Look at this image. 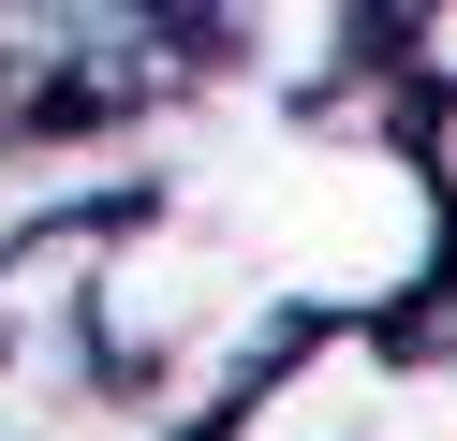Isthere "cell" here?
I'll use <instances>...</instances> for the list:
<instances>
[{"instance_id": "obj_1", "label": "cell", "mask_w": 457, "mask_h": 441, "mask_svg": "<svg viewBox=\"0 0 457 441\" xmlns=\"http://www.w3.org/2000/svg\"><path fill=\"white\" fill-rule=\"evenodd\" d=\"M354 441H457V323L428 309V339L384 323V382H369V427Z\"/></svg>"}, {"instance_id": "obj_2", "label": "cell", "mask_w": 457, "mask_h": 441, "mask_svg": "<svg viewBox=\"0 0 457 441\" xmlns=\"http://www.w3.org/2000/svg\"><path fill=\"white\" fill-rule=\"evenodd\" d=\"M413 162H428V192H443V221H457V88L413 118Z\"/></svg>"}]
</instances>
